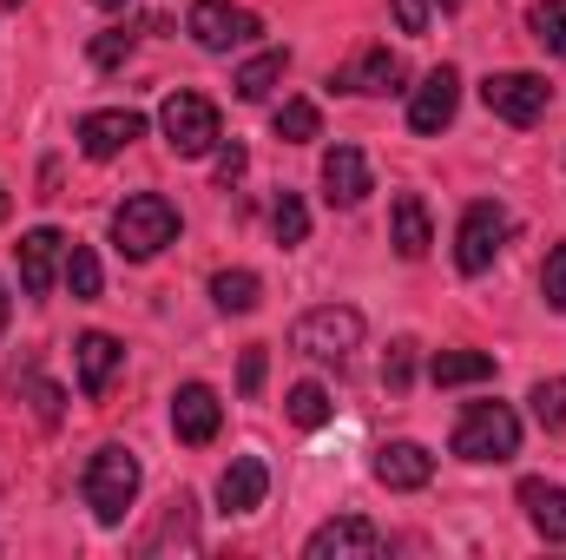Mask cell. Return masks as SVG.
Segmentation results:
<instances>
[{"mask_svg": "<svg viewBox=\"0 0 566 560\" xmlns=\"http://www.w3.org/2000/svg\"><path fill=\"white\" fill-rule=\"evenodd\" d=\"M139 455L133 448H119V442H106V448H93V462H86V475H80V495H86V508L106 521V528H119L126 521V508L139 501Z\"/></svg>", "mask_w": 566, "mask_h": 560, "instance_id": "obj_1", "label": "cell"}, {"mask_svg": "<svg viewBox=\"0 0 566 560\" xmlns=\"http://www.w3.org/2000/svg\"><path fill=\"white\" fill-rule=\"evenodd\" d=\"M178 238V205L171 198H158V191H139V198H126L119 211H113V245H119V258H158L165 245Z\"/></svg>", "mask_w": 566, "mask_h": 560, "instance_id": "obj_2", "label": "cell"}, {"mask_svg": "<svg viewBox=\"0 0 566 560\" xmlns=\"http://www.w3.org/2000/svg\"><path fill=\"white\" fill-rule=\"evenodd\" d=\"M448 448H454L461 462H507V455L521 448V416H514L507 403H474L468 416L454 422Z\"/></svg>", "mask_w": 566, "mask_h": 560, "instance_id": "obj_3", "label": "cell"}, {"mask_svg": "<svg viewBox=\"0 0 566 560\" xmlns=\"http://www.w3.org/2000/svg\"><path fill=\"white\" fill-rule=\"evenodd\" d=\"M290 343H296L303 356H316V363H349V350L363 343V310H349V303H316V310L296 317Z\"/></svg>", "mask_w": 566, "mask_h": 560, "instance_id": "obj_4", "label": "cell"}, {"mask_svg": "<svg viewBox=\"0 0 566 560\" xmlns=\"http://www.w3.org/2000/svg\"><path fill=\"white\" fill-rule=\"evenodd\" d=\"M158 133H165V145H171L178 158H205L211 145L224 139V133H218V106H211L205 93H171V100L158 106Z\"/></svg>", "mask_w": 566, "mask_h": 560, "instance_id": "obj_5", "label": "cell"}, {"mask_svg": "<svg viewBox=\"0 0 566 560\" xmlns=\"http://www.w3.org/2000/svg\"><path fill=\"white\" fill-rule=\"evenodd\" d=\"M507 231H514V218H507L494 198H474V205L461 211V231H454V265H461L468 278H481V271L501 258Z\"/></svg>", "mask_w": 566, "mask_h": 560, "instance_id": "obj_6", "label": "cell"}, {"mask_svg": "<svg viewBox=\"0 0 566 560\" xmlns=\"http://www.w3.org/2000/svg\"><path fill=\"white\" fill-rule=\"evenodd\" d=\"M481 100H488V113L507 120V126H541L547 106H554V86H547L541 73H488V80H481Z\"/></svg>", "mask_w": 566, "mask_h": 560, "instance_id": "obj_7", "label": "cell"}, {"mask_svg": "<svg viewBox=\"0 0 566 560\" xmlns=\"http://www.w3.org/2000/svg\"><path fill=\"white\" fill-rule=\"evenodd\" d=\"M185 27H191V40H198L205 53H231V46H251V40L264 33V20H258L251 7H231V0H191Z\"/></svg>", "mask_w": 566, "mask_h": 560, "instance_id": "obj_8", "label": "cell"}, {"mask_svg": "<svg viewBox=\"0 0 566 560\" xmlns=\"http://www.w3.org/2000/svg\"><path fill=\"white\" fill-rule=\"evenodd\" d=\"M454 106H461V73L454 66H434L422 86H416V100H409V133H422V139L448 133L454 126Z\"/></svg>", "mask_w": 566, "mask_h": 560, "instance_id": "obj_9", "label": "cell"}, {"mask_svg": "<svg viewBox=\"0 0 566 560\" xmlns=\"http://www.w3.org/2000/svg\"><path fill=\"white\" fill-rule=\"evenodd\" d=\"M218 422H224V403H218L211 383H185V390L171 396V435H178L185 448L218 442Z\"/></svg>", "mask_w": 566, "mask_h": 560, "instance_id": "obj_10", "label": "cell"}, {"mask_svg": "<svg viewBox=\"0 0 566 560\" xmlns=\"http://www.w3.org/2000/svg\"><path fill=\"white\" fill-rule=\"evenodd\" d=\"M310 560H376L382 554V535L363 521V515H343V521H323L310 541H303Z\"/></svg>", "mask_w": 566, "mask_h": 560, "instance_id": "obj_11", "label": "cell"}, {"mask_svg": "<svg viewBox=\"0 0 566 560\" xmlns=\"http://www.w3.org/2000/svg\"><path fill=\"white\" fill-rule=\"evenodd\" d=\"M13 258H20V290H27V297H46L53 278H60V265H66V238H60L53 225H40V231H27V238L13 245Z\"/></svg>", "mask_w": 566, "mask_h": 560, "instance_id": "obj_12", "label": "cell"}, {"mask_svg": "<svg viewBox=\"0 0 566 560\" xmlns=\"http://www.w3.org/2000/svg\"><path fill=\"white\" fill-rule=\"evenodd\" d=\"M369 191H376L369 158H363L356 145H329V152H323V198H329V205H343V211H356Z\"/></svg>", "mask_w": 566, "mask_h": 560, "instance_id": "obj_13", "label": "cell"}, {"mask_svg": "<svg viewBox=\"0 0 566 560\" xmlns=\"http://www.w3.org/2000/svg\"><path fill=\"white\" fill-rule=\"evenodd\" d=\"M133 139H145V120L133 106H106V113H86L80 120V152L86 158H119Z\"/></svg>", "mask_w": 566, "mask_h": 560, "instance_id": "obj_14", "label": "cell"}, {"mask_svg": "<svg viewBox=\"0 0 566 560\" xmlns=\"http://www.w3.org/2000/svg\"><path fill=\"white\" fill-rule=\"evenodd\" d=\"M73 356H80V396H86V403H99V396L113 390L119 363H126L119 336H106V330H86V336L73 343Z\"/></svg>", "mask_w": 566, "mask_h": 560, "instance_id": "obj_15", "label": "cell"}, {"mask_svg": "<svg viewBox=\"0 0 566 560\" xmlns=\"http://www.w3.org/2000/svg\"><path fill=\"white\" fill-rule=\"evenodd\" d=\"M389 245H396V258H428V245H434V231H428V198L422 191H396V205H389Z\"/></svg>", "mask_w": 566, "mask_h": 560, "instance_id": "obj_16", "label": "cell"}, {"mask_svg": "<svg viewBox=\"0 0 566 560\" xmlns=\"http://www.w3.org/2000/svg\"><path fill=\"white\" fill-rule=\"evenodd\" d=\"M402 80H409V66L389 53V46H369L356 66H343L329 86H343V93H402Z\"/></svg>", "mask_w": 566, "mask_h": 560, "instance_id": "obj_17", "label": "cell"}, {"mask_svg": "<svg viewBox=\"0 0 566 560\" xmlns=\"http://www.w3.org/2000/svg\"><path fill=\"white\" fill-rule=\"evenodd\" d=\"M264 495H271V468H264L258 455H238V462L218 475V501H224V515H251V508H264Z\"/></svg>", "mask_w": 566, "mask_h": 560, "instance_id": "obj_18", "label": "cell"}, {"mask_svg": "<svg viewBox=\"0 0 566 560\" xmlns=\"http://www.w3.org/2000/svg\"><path fill=\"white\" fill-rule=\"evenodd\" d=\"M428 475H434V455L422 442H382L376 448V481L382 488H428Z\"/></svg>", "mask_w": 566, "mask_h": 560, "instance_id": "obj_19", "label": "cell"}, {"mask_svg": "<svg viewBox=\"0 0 566 560\" xmlns=\"http://www.w3.org/2000/svg\"><path fill=\"white\" fill-rule=\"evenodd\" d=\"M521 508H527V521L541 528V541H566V488L560 481L527 475V481H521Z\"/></svg>", "mask_w": 566, "mask_h": 560, "instance_id": "obj_20", "label": "cell"}, {"mask_svg": "<svg viewBox=\"0 0 566 560\" xmlns=\"http://www.w3.org/2000/svg\"><path fill=\"white\" fill-rule=\"evenodd\" d=\"M428 376H434V390H461V383H488V376H494V356H488V350H434V363H428Z\"/></svg>", "mask_w": 566, "mask_h": 560, "instance_id": "obj_21", "label": "cell"}, {"mask_svg": "<svg viewBox=\"0 0 566 560\" xmlns=\"http://www.w3.org/2000/svg\"><path fill=\"white\" fill-rule=\"evenodd\" d=\"M13 390H20V403L33 409V422H40V428H60V416H66V396H60V383H46V376L27 363V370L13 376Z\"/></svg>", "mask_w": 566, "mask_h": 560, "instance_id": "obj_22", "label": "cell"}, {"mask_svg": "<svg viewBox=\"0 0 566 560\" xmlns=\"http://www.w3.org/2000/svg\"><path fill=\"white\" fill-rule=\"evenodd\" d=\"M211 303H218L224 317H251V310L264 303V283H258V271H218V278H211Z\"/></svg>", "mask_w": 566, "mask_h": 560, "instance_id": "obj_23", "label": "cell"}, {"mask_svg": "<svg viewBox=\"0 0 566 560\" xmlns=\"http://www.w3.org/2000/svg\"><path fill=\"white\" fill-rule=\"evenodd\" d=\"M283 73H290V53L271 46V53H258L251 66H238V80H231V86H238V100H271V86H277Z\"/></svg>", "mask_w": 566, "mask_h": 560, "instance_id": "obj_24", "label": "cell"}, {"mask_svg": "<svg viewBox=\"0 0 566 560\" xmlns=\"http://www.w3.org/2000/svg\"><path fill=\"white\" fill-rule=\"evenodd\" d=\"M191 508H198V501H191V495H178V501L165 508V521H158V528L145 535V554H165L171 541H178V548H198V528H191Z\"/></svg>", "mask_w": 566, "mask_h": 560, "instance_id": "obj_25", "label": "cell"}, {"mask_svg": "<svg viewBox=\"0 0 566 560\" xmlns=\"http://www.w3.org/2000/svg\"><path fill=\"white\" fill-rule=\"evenodd\" d=\"M271 126H277V139H283V145L323 139V113H316L310 100H283V106H277V120H271Z\"/></svg>", "mask_w": 566, "mask_h": 560, "instance_id": "obj_26", "label": "cell"}, {"mask_svg": "<svg viewBox=\"0 0 566 560\" xmlns=\"http://www.w3.org/2000/svg\"><path fill=\"white\" fill-rule=\"evenodd\" d=\"M527 27H534V40H541L554 60H566V0H534Z\"/></svg>", "mask_w": 566, "mask_h": 560, "instance_id": "obj_27", "label": "cell"}, {"mask_svg": "<svg viewBox=\"0 0 566 560\" xmlns=\"http://www.w3.org/2000/svg\"><path fill=\"white\" fill-rule=\"evenodd\" d=\"M60 278H66V290H73L80 303H93V297H99V258H93L86 245H66V265H60Z\"/></svg>", "mask_w": 566, "mask_h": 560, "instance_id": "obj_28", "label": "cell"}, {"mask_svg": "<svg viewBox=\"0 0 566 560\" xmlns=\"http://www.w3.org/2000/svg\"><path fill=\"white\" fill-rule=\"evenodd\" d=\"M283 409H290L296 428H323V422H329V390H323V383H296Z\"/></svg>", "mask_w": 566, "mask_h": 560, "instance_id": "obj_29", "label": "cell"}, {"mask_svg": "<svg viewBox=\"0 0 566 560\" xmlns=\"http://www.w3.org/2000/svg\"><path fill=\"white\" fill-rule=\"evenodd\" d=\"M271 231H277V245H283V251L310 238V211H303V198H296V191H283L277 205H271Z\"/></svg>", "mask_w": 566, "mask_h": 560, "instance_id": "obj_30", "label": "cell"}, {"mask_svg": "<svg viewBox=\"0 0 566 560\" xmlns=\"http://www.w3.org/2000/svg\"><path fill=\"white\" fill-rule=\"evenodd\" d=\"M133 40H139L133 27H106V33H93V66H99V73H119V66L133 60Z\"/></svg>", "mask_w": 566, "mask_h": 560, "instance_id": "obj_31", "label": "cell"}, {"mask_svg": "<svg viewBox=\"0 0 566 560\" xmlns=\"http://www.w3.org/2000/svg\"><path fill=\"white\" fill-rule=\"evenodd\" d=\"M534 422L541 428H566V376H547V383H534Z\"/></svg>", "mask_w": 566, "mask_h": 560, "instance_id": "obj_32", "label": "cell"}, {"mask_svg": "<svg viewBox=\"0 0 566 560\" xmlns=\"http://www.w3.org/2000/svg\"><path fill=\"white\" fill-rule=\"evenodd\" d=\"M409 383H416V343L402 336V343H389V356H382V390H389V396H402Z\"/></svg>", "mask_w": 566, "mask_h": 560, "instance_id": "obj_33", "label": "cell"}, {"mask_svg": "<svg viewBox=\"0 0 566 560\" xmlns=\"http://www.w3.org/2000/svg\"><path fill=\"white\" fill-rule=\"evenodd\" d=\"M541 297H547V310H566V245H554L541 265Z\"/></svg>", "mask_w": 566, "mask_h": 560, "instance_id": "obj_34", "label": "cell"}, {"mask_svg": "<svg viewBox=\"0 0 566 560\" xmlns=\"http://www.w3.org/2000/svg\"><path fill=\"white\" fill-rule=\"evenodd\" d=\"M264 370H271V356H264V343H251V350H244V363H238V390H244V396H258V390H264Z\"/></svg>", "mask_w": 566, "mask_h": 560, "instance_id": "obj_35", "label": "cell"}, {"mask_svg": "<svg viewBox=\"0 0 566 560\" xmlns=\"http://www.w3.org/2000/svg\"><path fill=\"white\" fill-rule=\"evenodd\" d=\"M396 7V27L402 33H428V0H389Z\"/></svg>", "mask_w": 566, "mask_h": 560, "instance_id": "obj_36", "label": "cell"}, {"mask_svg": "<svg viewBox=\"0 0 566 560\" xmlns=\"http://www.w3.org/2000/svg\"><path fill=\"white\" fill-rule=\"evenodd\" d=\"M244 165H251V158H244V145L231 139L224 152H218V185H231V178H244Z\"/></svg>", "mask_w": 566, "mask_h": 560, "instance_id": "obj_37", "label": "cell"}, {"mask_svg": "<svg viewBox=\"0 0 566 560\" xmlns=\"http://www.w3.org/2000/svg\"><path fill=\"white\" fill-rule=\"evenodd\" d=\"M7 317H13V297H7V283H0V336H7Z\"/></svg>", "mask_w": 566, "mask_h": 560, "instance_id": "obj_38", "label": "cell"}, {"mask_svg": "<svg viewBox=\"0 0 566 560\" xmlns=\"http://www.w3.org/2000/svg\"><path fill=\"white\" fill-rule=\"evenodd\" d=\"M7 211H13V198H7V185H0V225H7Z\"/></svg>", "mask_w": 566, "mask_h": 560, "instance_id": "obj_39", "label": "cell"}, {"mask_svg": "<svg viewBox=\"0 0 566 560\" xmlns=\"http://www.w3.org/2000/svg\"><path fill=\"white\" fill-rule=\"evenodd\" d=\"M99 7H126V0H99Z\"/></svg>", "mask_w": 566, "mask_h": 560, "instance_id": "obj_40", "label": "cell"}, {"mask_svg": "<svg viewBox=\"0 0 566 560\" xmlns=\"http://www.w3.org/2000/svg\"><path fill=\"white\" fill-rule=\"evenodd\" d=\"M441 7H448V13H454V7H461V0H441Z\"/></svg>", "mask_w": 566, "mask_h": 560, "instance_id": "obj_41", "label": "cell"}, {"mask_svg": "<svg viewBox=\"0 0 566 560\" xmlns=\"http://www.w3.org/2000/svg\"><path fill=\"white\" fill-rule=\"evenodd\" d=\"M0 7H20V0H0Z\"/></svg>", "mask_w": 566, "mask_h": 560, "instance_id": "obj_42", "label": "cell"}]
</instances>
